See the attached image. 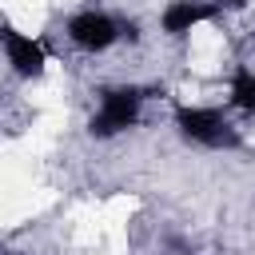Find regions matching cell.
Listing matches in <instances>:
<instances>
[{
	"label": "cell",
	"mask_w": 255,
	"mask_h": 255,
	"mask_svg": "<svg viewBox=\"0 0 255 255\" xmlns=\"http://www.w3.org/2000/svg\"><path fill=\"white\" fill-rule=\"evenodd\" d=\"M175 128H179L183 139H191V143H199V147H211V151H223V147L231 151V147H239L235 128H231L227 116L215 112V108L179 104V108H175Z\"/></svg>",
	"instance_id": "cell-1"
},
{
	"label": "cell",
	"mask_w": 255,
	"mask_h": 255,
	"mask_svg": "<svg viewBox=\"0 0 255 255\" xmlns=\"http://www.w3.org/2000/svg\"><path fill=\"white\" fill-rule=\"evenodd\" d=\"M139 104H143V92H139V88H128V84H124V88H108V92L100 96V108H96L88 131H92L96 139H112V135L135 128Z\"/></svg>",
	"instance_id": "cell-2"
},
{
	"label": "cell",
	"mask_w": 255,
	"mask_h": 255,
	"mask_svg": "<svg viewBox=\"0 0 255 255\" xmlns=\"http://www.w3.org/2000/svg\"><path fill=\"white\" fill-rule=\"evenodd\" d=\"M120 36H124L120 24H116L108 12H96V8L76 12V16L68 20V40H72L76 48H84V52H108Z\"/></svg>",
	"instance_id": "cell-3"
},
{
	"label": "cell",
	"mask_w": 255,
	"mask_h": 255,
	"mask_svg": "<svg viewBox=\"0 0 255 255\" xmlns=\"http://www.w3.org/2000/svg\"><path fill=\"white\" fill-rule=\"evenodd\" d=\"M0 44H4V56H8V64H12L16 76H24V80L44 76V68H48V52H44L40 40H32V36H24V32H16L12 24L0 20Z\"/></svg>",
	"instance_id": "cell-4"
},
{
	"label": "cell",
	"mask_w": 255,
	"mask_h": 255,
	"mask_svg": "<svg viewBox=\"0 0 255 255\" xmlns=\"http://www.w3.org/2000/svg\"><path fill=\"white\" fill-rule=\"evenodd\" d=\"M223 12V0H171L167 8H163V32L167 36H187V32H195L199 24H207V20H215Z\"/></svg>",
	"instance_id": "cell-5"
},
{
	"label": "cell",
	"mask_w": 255,
	"mask_h": 255,
	"mask_svg": "<svg viewBox=\"0 0 255 255\" xmlns=\"http://www.w3.org/2000/svg\"><path fill=\"white\" fill-rule=\"evenodd\" d=\"M231 104L239 112H251L255 116V72L251 68L235 72V80H231Z\"/></svg>",
	"instance_id": "cell-6"
}]
</instances>
